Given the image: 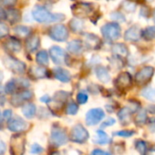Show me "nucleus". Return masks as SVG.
Returning <instances> with one entry per match:
<instances>
[{"label": "nucleus", "instance_id": "nucleus-1", "mask_svg": "<svg viewBox=\"0 0 155 155\" xmlns=\"http://www.w3.org/2000/svg\"><path fill=\"white\" fill-rule=\"evenodd\" d=\"M33 18L38 23L49 24V23H58L65 19L63 14H55L48 11L47 8L41 6H36L32 10Z\"/></svg>", "mask_w": 155, "mask_h": 155}, {"label": "nucleus", "instance_id": "nucleus-2", "mask_svg": "<svg viewBox=\"0 0 155 155\" xmlns=\"http://www.w3.org/2000/svg\"><path fill=\"white\" fill-rule=\"evenodd\" d=\"M101 34L106 40L114 41L121 36L120 26L117 22L107 23L101 27Z\"/></svg>", "mask_w": 155, "mask_h": 155}, {"label": "nucleus", "instance_id": "nucleus-3", "mask_svg": "<svg viewBox=\"0 0 155 155\" xmlns=\"http://www.w3.org/2000/svg\"><path fill=\"white\" fill-rule=\"evenodd\" d=\"M26 138L23 134H15L10 139V154L23 155L25 152Z\"/></svg>", "mask_w": 155, "mask_h": 155}, {"label": "nucleus", "instance_id": "nucleus-4", "mask_svg": "<svg viewBox=\"0 0 155 155\" xmlns=\"http://www.w3.org/2000/svg\"><path fill=\"white\" fill-rule=\"evenodd\" d=\"M48 36L55 41L63 42L66 41L68 38V29L62 24H57L50 28L48 30Z\"/></svg>", "mask_w": 155, "mask_h": 155}, {"label": "nucleus", "instance_id": "nucleus-5", "mask_svg": "<svg viewBox=\"0 0 155 155\" xmlns=\"http://www.w3.org/2000/svg\"><path fill=\"white\" fill-rule=\"evenodd\" d=\"M73 15L78 18L89 17L93 11V5L91 3L86 2H77L71 7Z\"/></svg>", "mask_w": 155, "mask_h": 155}, {"label": "nucleus", "instance_id": "nucleus-6", "mask_svg": "<svg viewBox=\"0 0 155 155\" xmlns=\"http://www.w3.org/2000/svg\"><path fill=\"white\" fill-rule=\"evenodd\" d=\"M90 134L88 130L81 125V124H77L75 125L70 132V139L72 141L77 142V143H83L85 142Z\"/></svg>", "mask_w": 155, "mask_h": 155}, {"label": "nucleus", "instance_id": "nucleus-7", "mask_svg": "<svg viewBox=\"0 0 155 155\" xmlns=\"http://www.w3.org/2000/svg\"><path fill=\"white\" fill-rule=\"evenodd\" d=\"M154 68L150 66L142 67L135 75V81L138 85H145L154 75Z\"/></svg>", "mask_w": 155, "mask_h": 155}, {"label": "nucleus", "instance_id": "nucleus-8", "mask_svg": "<svg viewBox=\"0 0 155 155\" xmlns=\"http://www.w3.org/2000/svg\"><path fill=\"white\" fill-rule=\"evenodd\" d=\"M50 140H51V143L57 147L65 145L68 141V136H67L66 131L60 127L53 126L51 130Z\"/></svg>", "mask_w": 155, "mask_h": 155}, {"label": "nucleus", "instance_id": "nucleus-9", "mask_svg": "<svg viewBox=\"0 0 155 155\" xmlns=\"http://www.w3.org/2000/svg\"><path fill=\"white\" fill-rule=\"evenodd\" d=\"M3 62L8 69L16 74H22L26 70V64L13 57L8 56L4 58Z\"/></svg>", "mask_w": 155, "mask_h": 155}, {"label": "nucleus", "instance_id": "nucleus-10", "mask_svg": "<svg viewBox=\"0 0 155 155\" xmlns=\"http://www.w3.org/2000/svg\"><path fill=\"white\" fill-rule=\"evenodd\" d=\"M105 117V113L102 109L96 108L90 110L86 114V123L89 126H93L101 122Z\"/></svg>", "mask_w": 155, "mask_h": 155}, {"label": "nucleus", "instance_id": "nucleus-11", "mask_svg": "<svg viewBox=\"0 0 155 155\" xmlns=\"http://www.w3.org/2000/svg\"><path fill=\"white\" fill-rule=\"evenodd\" d=\"M29 87V82L24 79H13L8 81L4 89V91L8 94H13L18 91L19 88L27 89Z\"/></svg>", "mask_w": 155, "mask_h": 155}, {"label": "nucleus", "instance_id": "nucleus-12", "mask_svg": "<svg viewBox=\"0 0 155 155\" xmlns=\"http://www.w3.org/2000/svg\"><path fill=\"white\" fill-rule=\"evenodd\" d=\"M8 128L9 130L13 132L20 133L22 131H25L28 129V123L20 117H15L8 120Z\"/></svg>", "mask_w": 155, "mask_h": 155}, {"label": "nucleus", "instance_id": "nucleus-13", "mask_svg": "<svg viewBox=\"0 0 155 155\" xmlns=\"http://www.w3.org/2000/svg\"><path fill=\"white\" fill-rule=\"evenodd\" d=\"M49 55L52 59V61L57 65L63 64L67 59L66 52L63 48H61L58 46H53L49 49Z\"/></svg>", "mask_w": 155, "mask_h": 155}, {"label": "nucleus", "instance_id": "nucleus-14", "mask_svg": "<svg viewBox=\"0 0 155 155\" xmlns=\"http://www.w3.org/2000/svg\"><path fill=\"white\" fill-rule=\"evenodd\" d=\"M33 98V92L29 90H24L20 92L15 94L11 99V104L15 107H18L23 104V102L29 101Z\"/></svg>", "mask_w": 155, "mask_h": 155}, {"label": "nucleus", "instance_id": "nucleus-15", "mask_svg": "<svg viewBox=\"0 0 155 155\" xmlns=\"http://www.w3.org/2000/svg\"><path fill=\"white\" fill-rule=\"evenodd\" d=\"M132 85V77L128 72L120 73L115 80V86L120 90H125Z\"/></svg>", "mask_w": 155, "mask_h": 155}, {"label": "nucleus", "instance_id": "nucleus-16", "mask_svg": "<svg viewBox=\"0 0 155 155\" xmlns=\"http://www.w3.org/2000/svg\"><path fill=\"white\" fill-rule=\"evenodd\" d=\"M141 37V31L140 28L136 25L132 26L124 33V39L130 42H136L139 41Z\"/></svg>", "mask_w": 155, "mask_h": 155}, {"label": "nucleus", "instance_id": "nucleus-17", "mask_svg": "<svg viewBox=\"0 0 155 155\" xmlns=\"http://www.w3.org/2000/svg\"><path fill=\"white\" fill-rule=\"evenodd\" d=\"M53 75L58 81L63 83H68L71 81V75L69 71L61 67H57L53 69Z\"/></svg>", "mask_w": 155, "mask_h": 155}, {"label": "nucleus", "instance_id": "nucleus-18", "mask_svg": "<svg viewBox=\"0 0 155 155\" xmlns=\"http://www.w3.org/2000/svg\"><path fill=\"white\" fill-rule=\"evenodd\" d=\"M4 48L10 53H17L21 49L20 40L15 37H10L4 43Z\"/></svg>", "mask_w": 155, "mask_h": 155}, {"label": "nucleus", "instance_id": "nucleus-19", "mask_svg": "<svg viewBox=\"0 0 155 155\" xmlns=\"http://www.w3.org/2000/svg\"><path fill=\"white\" fill-rule=\"evenodd\" d=\"M48 71L46 68L43 67H38V66H32L29 70H28V76L31 78L32 80H40L44 79L48 75Z\"/></svg>", "mask_w": 155, "mask_h": 155}, {"label": "nucleus", "instance_id": "nucleus-20", "mask_svg": "<svg viewBox=\"0 0 155 155\" xmlns=\"http://www.w3.org/2000/svg\"><path fill=\"white\" fill-rule=\"evenodd\" d=\"M83 48L84 45L81 40L79 39H74L71 40L68 46H67V50L73 55H80L83 52Z\"/></svg>", "mask_w": 155, "mask_h": 155}, {"label": "nucleus", "instance_id": "nucleus-21", "mask_svg": "<svg viewBox=\"0 0 155 155\" xmlns=\"http://www.w3.org/2000/svg\"><path fill=\"white\" fill-rule=\"evenodd\" d=\"M40 45V39L38 36L28 37L26 40V49L28 53H33L36 51Z\"/></svg>", "mask_w": 155, "mask_h": 155}, {"label": "nucleus", "instance_id": "nucleus-22", "mask_svg": "<svg viewBox=\"0 0 155 155\" xmlns=\"http://www.w3.org/2000/svg\"><path fill=\"white\" fill-rule=\"evenodd\" d=\"M95 73L98 80L103 83H108L110 81V75L107 68L102 66H98L95 68Z\"/></svg>", "mask_w": 155, "mask_h": 155}, {"label": "nucleus", "instance_id": "nucleus-23", "mask_svg": "<svg viewBox=\"0 0 155 155\" xmlns=\"http://www.w3.org/2000/svg\"><path fill=\"white\" fill-rule=\"evenodd\" d=\"M85 41H86V45L92 49L98 48L101 44L100 38L93 34H87L85 36Z\"/></svg>", "mask_w": 155, "mask_h": 155}, {"label": "nucleus", "instance_id": "nucleus-24", "mask_svg": "<svg viewBox=\"0 0 155 155\" xmlns=\"http://www.w3.org/2000/svg\"><path fill=\"white\" fill-rule=\"evenodd\" d=\"M37 111L36 105L34 103H27L22 108V112L27 119H32Z\"/></svg>", "mask_w": 155, "mask_h": 155}, {"label": "nucleus", "instance_id": "nucleus-25", "mask_svg": "<svg viewBox=\"0 0 155 155\" xmlns=\"http://www.w3.org/2000/svg\"><path fill=\"white\" fill-rule=\"evenodd\" d=\"M95 142L101 145H105L108 144L110 141V138L108 136V134L106 132H104L101 130H97L96 132V137H95Z\"/></svg>", "mask_w": 155, "mask_h": 155}, {"label": "nucleus", "instance_id": "nucleus-26", "mask_svg": "<svg viewBox=\"0 0 155 155\" xmlns=\"http://www.w3.org/2000/svg\"><path fill=\"white\" fill-rule=\"evenodd\" d=\"M20 11L14 9V8H10L9 10L7 11V19L11 23V24H15L18 23L20 20Z\"/></svg>", "mask_w": 155, "mask_h": 155}, {"label": "nucleus", "instance_id": "nucleus-27", "mask_svg": "<svg viewBox=\"0 0 155 155\" xmlns=\"http://www.w3.org/2000/svg\"><path fill=\"white\" fill-rule=\"evenodd\" d=\"M111 50L114 54H116V56L118 57H126L129 53V50L127 48V47L124 44L119 43V44H115L112 48Z\"/></svg>", "mask_w": 155, "mask_h": 155}, {"label": "nucleus", "instance_id": "nucleus-28", "mask_svg": "<svg viewBox=\"0 0 155 155\" xmlns=\"http://www.w3.org/2000/svg\"><path fill=\"white\" fill-rule=\"evenodd\" d=\"M141 38L147 41L155 39V26H150L143 29L141 31Z\"/></svg>", "mask_w": 155, "mask_h": 155}, {"label": "nucleus", "instance_id": "nucleus-29", "mask_svg": "<svg viewBox=\"0 0 155 155\" xmlns=\"http://www.w3.org/2000/svg\"><path fill=\"white\" fill-rule=\"evenodd\" d=\"M69 27H70V29L75 32V33H79L81 31L83 30L84 28V22L81 20V19H72L70 21V24H69Z\"/></svg>", "mask_w": 155, "mask_h": 155}, {"label": "nucleus", "instance_id": "nucleus-30", "mask_svg": "<svg viewBox=\"0 0 155 155\" xmlns=\"http://www.w3.org/2000/svg\"><path fill=\"white\" fill-rule=\"evenodd\" d=\"M36 60L37 62L40 65V66H48V54L47 51L45 50H41L39 52H38L37 56H36Z\"/></svg>", "mask_w": 155, "mask_h": 155}, {"label": "nucleus", "instance_id": "nucleus-31", "mask_svg": "<svg viewBox=\"0 0 155 155\" xmlns=\"http://www.w3.org/2000/svg\"><path fill=\"white\" fill-rule=\"evenodd\" d=\"M141 96L150 101L155 102V88H153V87L145 88L141 91Z\"/></svg>", "mask_w": 155, "mask_h": 155}, {"label": "nucleus", "instance_id": "nucleus-32", "mask_svg": "<svg viewBox=\"0 0 155 155\" xmlns=\"http://www.w3.org/2000/svg\"><path fill=\"white\" fill-rule=\"evenodd\" d=\"M131 112H132V110L130 108H123V109H121L119 111V113H118V116H119L120 120L122 123L128 122L130 120V117Z\"/></svg>", "mask_w": 155, "mask_h": 155}, {"label": "nucleus", "instance_id": "nucleus-33", "mask_svg": "<svg viewBox=\"0 0 155 155\" xmlns=\"http://www.w3.org/2000/svg\"><path fill=\"white\" fill-rule=\"evenodd\" d=\"M15 32L17 33L18 36L21 37V38H26V37H28V35L30 34L31 32V29L30 28L28 27H26V26H18L14 28Z\"/></svg>", "mask_w": 155, "mask_h": 155}, {"label": "nucleus", "instance_id": "nucleus-34", "mask_svg": "<svg viewBox=\"0 0 155 155\" xmlns=\"http://www.w3.org/2000/svg\"><path fill=\"white\" fill-rule=\"evenodd\" d=\"M135 123L138 126H142L147 122V113L145 110H140L135 117L134 119Z\"/></svg>", "mask_w": 155, "mask_h": 155}, {"label": "nucleus", "instance_id": "nucleus-35", "mask_svg": "<svg viewBox=\"0 0 155 155\" xmlns=\"http://www.w3.org/2000/svg\"><path fill=\"white\" fill-rule=\"evenodd\" d=\"M78 110H79V107L78 105L74 102V101H70L68 103L67 108H66V112L68 115H76Z\"/></svg>", "mask_w": 155, "mask_h": 155}, {"label": "nucleus", "instance_id": "nucleus-36", "mask_svg": "<svg viewBox=\"0 0 155 155\" xmlns=\"http://www.w3.org/2000/svg\"><path fill=\"white\" fill-rule=\"evenodd\" d=\"M135 148L140 153V155H145L147 152V145L143 140H137L135 143Z\"/></svg>", "mask_w": 155, "mask_h": 155}, {"label": "nucleus", "instance_id": "nucleus-37", "mask_svg": "<svg viewBox=\"0 0 155 155\" xmlns=\"http://www.w3.org/2000/svg\"><path fill=\"white\" fill-rule=\"evenodd\" d=\"M88 100H89V96L84 91H81V92H79L77 94V101L79 104L83 105L88 101Z\"/></svg>", "mask_w": 155, "mask_h": 155}, {"label": "nucleus", "instance_id": "nucleus-38", "mask_svg": "<svg viewBox=\"0 0 155 155\" xmlns=\"http://www.w3.org/2000/svg\"><path fill=\"white\" fill-rule=\"evenodd\" d=\"M122 6H123V8L124 10H126L127 12H133L136 8V5L133 1H124L122 3Z\"/></svg>", "mask_w": 155, "mask_h": 155}, {"label": "nucleus", "instance_id": "nucleus-39", "mask_svg": "<svg viewBox=\"0 0 155 155\" xmlns=\"http://www.w3.org/2000/svg\"><path fill=\"white\" fill-rule=\"evenodd\" d=\"M8 33H9L8 27L5 23L0 22V38L7 37L8 35Z\"/></svg>", "mask_w": 155, "mask_h": 155}, {"label": "nucleus", "instance_id": "nucleus-40", "mask_svg": "<svg viewBox=\"0 0 155 155\" xmlns=\"http://www.w3.org/2000/svg\"><path fill=\"white\" fill-rule=\"evenodd\" d=\"M135 132L133 130H120V131H116L114 134L117 136H120V137H126L129 138L130 136H132Z\"/></svg>", "mask_w": 155, "mask_h": 155}, {"label": "nucleus", "instance_id": "nucleus-41", "mask_svg": "<svg viewBox=\"0 0 155 155\" xmlns=\"http://www.w3.org/2000/svg\"><path fill=\"white\" fill-rule=\"evenodd\" d=\"M42 151H43V148L39 144H38V143H34L30 147V152L32 154H39Z\"/></svg>", "mask_w": 155, "mask_h": 155}, {"label": "nucleus", "instance_id": "nucleus-42", "mask_svg": "<svg viewBox=\"0 0 155 155\" xmlns=\"http://www.w3.org/2000/svg\"><path fill=\"white\" fill-rule=\"evenodd\" d=\"M115 122H116V120H115L113 118H109L108 120H106L105 121H103V123L101 124V128H105V127L112 126Z\"/></svg>", "mask_w": 155, "mask_h": 155}, {"label": "nucleus", "instance_id": "nucleus-43", "mask_svg": "<svg viewBox=\"0 0 155 155\" xmlns=\"http://www.w3.org/2000/svg\"><path fill=\"white\" fill-rule=\"evenodd\" d=\"M0 3L6 7H12L17 3V0H0Z\"/></svg>", "mask_w": 155, "mask_h": 155}, {"label": "nucleus", "instance_id": "nucleus-44", "mask_svg": "<svg viewBox=\"0 0 155 155\" xmlns=\"http://www.w3.org/2000/svg\"><path fill=\"white\" fill-rule=\"evenodd\" d=\"M91 155H111L110 152H107V151H104L102 150H94L91 153Z\"/></svg>", "mask_w": 155, "mask_h": 155}, {"label": "nucleus", "instance_id": "nucleus-45", "mask_svg": "<svg viewBox=\"0 0 155 155\" xmlns=\"http://www.w3.org/2000/svg\"><path fill=\"white\" fill-rule=\"evenodd\" d=\"M12 115H13V112L12 110H6L3 113V117L6 119V120H10L12 118Z\"/></svg>", "mask_w": 155, "mask_h": 155}, {"label": "nucleus", "instance_id": "nucleus-46", "mask_svg": "<svg viewBox=\"0 0 155 155\" xmlns=\"http://www.w3.org/2000/svg\"><path fill=\"white\" fill-rule=\"evenodd\" d=\"M147 8H142L140 9V13L141 17L146 18H149V17H150V11H147Z\"/></svg>", "mask_w": 155, "mask_h": 155}, {"label": "nucleus", "instance_id": "nucleus-47", "mask_svg": "<svg viewBox=\"0 0 155 155\" xmlns=\"http://www.w3.org/2000/svg\"><path fill=\"white\" fill-rule=\"evenodd\" d=\"M5 152H6V144L2 140H0V155H3Z\"/></svg>", "mask_w": 155, "mask_h": 155}, {"label": "nucleus", "instance_id": "nucleus-48", "mask_svg": "<svg viewBox=\"0 0 155 155\" xmlns=\"http://www.w3.org/2000/svg\"><path fill=\"white\" fill-rule=\"evenodd\" d=\"M116 14H117L118 17H111V18H114V19H116V20H118V22H120V21H124L125 20V18H124V16L122 14H120L119 12H116Z\"/></svg>", "mask_w": 155, "mask_h": 155}, {"label": "nucleus", "instance_id": "nucleus-49", "mask_svg": "<svg viewBox=\"0 0 155 155\" xmlns=\"http://www.w3.org/2000/svg\"><path fill=\"white\" fill-rule=\"evenodd\" d=\"M52 100H51V98L48 96V95H45V96H43L42 98H40V101H42V102H44V103H49L50 101H51Z\"/></svg>", "mask_w": 155, "mask_h": 155}, {"label": "nucleus", "instance_id": "nucleus-50", "mask_svg": "<svg viewBox=\"0 0 155 155\" xmlns=\"http://www.w3.org/2000/svg\"><path fill=\"white\" fill-rule=\"evenodd\" d=\"M7 18V11H5V9H3L1 7H0V20L4 19Z\"/></svg>", "mask_w": 155, "mask_h": 155}, {"label": "nucleus", "instance_id": "nucleus-51", "mask_svg": "<svg viewBox=\"0 0 155 155\" xmlns=\"http://www.w3.org/2000/svg\"><path fill=\"white\" fill-rule=\"evenodd\" d=\"M3 78H4V76H3V73L0 71V83H1V81H3Z\"/></svg>", "mask_w": 155, "mask_h": 155}, {"label": "nucleus", "instance_id": "nucleus-52", "mask_svg": "<svg viewBox=\"0 0 155 155\" xmlns=\"http://www.w3.org/2000/svg\"><path fill=\"white\" fill-rule=\"evenodd\" d=\"M153 22L155 23V10L153 11Z\"/></svg>", "mask_w": 155, "mask_h": 155}, {"label": "nucleus", "instance_id": "nucleus-53", "mask_svg": "<svg viewBox=\"0 0 155 155\" xmlns=\"http://www.w3.org/2000/svg\"><path fill=\"white\" fill-rule=\"evenodd\" d=\"M0 123H2V119H1V114H0Z\"/></svg>", "mask_w": 155, "mask_h": 155}, {"label": "nucleus", "instance_id": "nucleus-54", "mask_svg": "<svg viewBox=\"0 0 155 155\" xmlns=\"http://www.w3.org/2000/svg\"><path fill=\"white\" fill-rule=\"evenodd\" d=\"M130 1H133L134 2V1H137V0H130Z\"/></svg>", "mask_w": 155, "mask_h": 155}]
</instances>
